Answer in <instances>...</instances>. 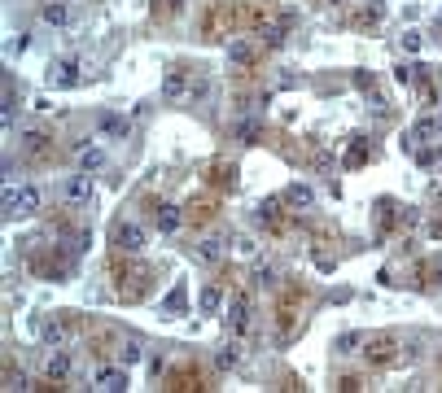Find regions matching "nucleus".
Masks as SVG:
<instances>
[{
    "instance_id": "24",
    "label": "nucleus",
    "mask_w": 442,
    "mask_h": 393,
    "mask_svg": "<svg viewBox=\"0 0 442 393\" xmlns=\"http://www.w3.org/2000/svg\"><path fill=\"white\" fill-rule=\"evenodd\" d=\"M311 201H316V193H311L306 183H289V188H284V205L289 210H306Z\"/></svg>"
},
{
    "instance_id": "38",
    "label": "nucleus",
    "mask_w": 442,
    "mask_h": 393,
    "mask_svg": "<svg viewBox=\"0 0 442 393\" xmlns=\"http://www.w3.org/2000/svg\"><path fill=\"white\" fill-rule=\"evenodd\" d=\"M403 48H407V52H416V48H421V35H411V31H407V35H403Z\"/></svg>"
},
{
    "instance_id": "2",
    "label": "nucleus",
    "mask_w": 442,
    "mask_h": 393,
    "mask_svg": "<svg viewBox=\"0 0 442 393\" xmlns=\"http://www.w3.org/2000/svg\"><path fill=\"white\" fill-rule=\"evenodd\" d=\"M153 293V267L149 262H136V254H132V262H123V254L114 258V297L118 302H145Z\"/></svg>"
},
{
    "instance_id": "33",
    "label": "nucleus",
    "mask_w": 442,
    "mask_h": 393,
    "mask_svg": "<svg viewBox=\"0 0 442 393\" xmlns=\"http://www.w3.org/2000/svg\"><path fill=\"white\" fill-rule=\"evenodd\" d=\"M241 144H263V127H258V123H245V127H241Z\"/></svg>"
},
{
    "instance_id": "26",
    "label": "nucleus",
    "mask_w": 442,
    "mask_h": 393,
    "mask_svg": "<svg viewBox=\"0 0 442 393\" xmlns=\"http://www.w3.org/2000/svg\"><path fill=\"white\" fill-rule=\"evenodd\" d=\"M162 310H167V314H184V310H189V288L175 284L171 293H167V302H162Z\"/></svg>"
},
{
    "instance_id": "30",
    "label": "nucleus",
    "mask_w": 442,
    "mask_h": 393,
    "mask_svg": "<svg viewBox=\"0 0 442 393\" xmlns=\"http://www.w3.org/2000/svg\"><path fill=\"white\" fill-rule=\"evenodd\" d=\"M44 22L48 26H62L66 22V0H48V5H44Z\"/></svg>"
},
{
    "instance_id": "10",
    "label": "nucleus",
    "mask_w": 442,
    "mask_h": 393,
    "mask_svg": "<svg viewBox=\"0 0 442 393\" xmlns=\"http://www.w3.org/2000/svg\"><path fill=\"white\" fill-rule=\"evenodd\" d=\"M237 162H232V157H211V162H206V183H211L215 193H228V188H237Z\"/></svg>"
},
{
    "instance_id": "34",
    "label": "nucleus",
    "mask_w": 442,
    "mask_h": 393,
    "mask_svg": "<svg viewBox=\"0 0 442 393\" xmlns=\"http://www.w3.org/2000/svg\"><path fill=\"white\" fill-rule=\"evenodd\" d=\"M438 157H442V149H433V144H429V149H421V153H416V162H421V166H433Z\"/></svg>"
},
{
    "instance_id": "8",
    "label": "nucleus",
    "mask_w": 442,
    "mask_h": 393,
    "mask_svg": "<svg viewBox=\"0 0 442 393\" xmlns=\"http://www.w3.org/2000/svg\"><path fill=\"white\" fill-rule=\"evenodd\" d=\"M18 149H22V157H27V162H35V166H48V162L57 157V140L48 136V131H22Z\"/></svg>"
},
{
    "instance_id": "22",
    "label": "nucleus",
    "mask_w": 442,
    "mask_h": 393,
    "mask_svg": "<svg viewBox=\"0 0 442 393\" xmlns=\"http://www.w3.org/2000/svg\"><path fill=\"white\" fill-rule=\"evenodd\" d=\"M197 306H201L206 314H219V310H223V293H219V284H201Z\"/></svg>"
},
{
    "instance_id": "32",
    "label": "nucleus",
    "mask_w": 442,
    "mask_h": 393,
    "mask_svg": "<svg viewBox=\"0 0 442 393\" xmlns=\"http://www.w3.org/2000/svg\"><path fill=\"white\" fill-rule=\"evenodd\" d=\"M101 131H106V136H127V118H118V114H101Z\"/></svg>"
},
{
    "instance_id": "16",
    "label": "nucleus",
    "mask_w": 442,
    "mask_h": 393,
    "mask_svg": "<svg viewBox=\"0 0 442 393\" xmlns=\"http://www.w3.org/2000/svg\"><path fill=\"white\" fill-rule=\"evenodd\" d=\"M215 219H219V197H193L184 205V223H193V227H206Z\"/></svg>"
},
{
    "instance_id": "6",
    "label": "nucleus",
    "mask_w": 442,
    "mask_h": 393,
    "mask_svg": "<svg viewBox=\"0 0 442 393\" xmlns=\"http://www.w3.org/2000/svg\"><path fill=\"white\" fill-rule=\"evenodd\" d=\"M162 389H171V393H193V389H215L211 380H206V372L197 363H179V367H171V372H162Z\"/></svg>"
},
{
    "instance_id": "37",
    "label": "nucleus",
    "mask_w": 442,
    "mask_h": 393,
    "mask_svg": "<svg viewBox=\"0 0 442 393\" xmlns=\"http://www.w3.org/2000/svg\"><path fill=\"white\" fill-rule=\"evenodd\" d=\"M237 249H241V254H254V249H258L254 236H237Z\"/></svg>"
},
{
    "instance_id": "11",
    "label": "nucleus",
    "mask_w": 442,
    "mask_h": 393,
    "mask_svg": "<svg viewBox=\"0 0 442 393\" xmlns=\"http://www.w3.org/2000/svg\"><path fill=\"white\" fill-rule=\"evenodd\" d=\"M258 223L272 227L276 236L289 232V227H294V219L284 215V197H263V201H258Z\"/></svg>"
},
{
    "instance_id": "12",
    "label": "nucleus",
    "mask_w": 442,
    "mask_h": 393,
    "mask_svg": "<svg viewBox=\"0 0 442 393\" xmlns=\"http://www.w3.org/2000/svg\"><path fill=\"white\" fill-rule=\"evenodd\" d=\"M44 376H48V380H57L62 389H70V376H74V358L66 354V346H57V350H48V354H44Z\"/></svg>"
},
{
    "instance_id": "9",
    "label": "nucleus",
    "mask_w": 442,
    "mask_h": 393,
    "mask_svg": "<svg viewBox=\"0 0 442 393\" xmlns=\"http://www.w3.org/2000/svg\"><path fill=\"white\" fill-rule=\"evenodd\" d=\"M201 92H206V79H197L193 70H171V74L162 79V96H167V101H189V96L197 101Z\"/></svg>"
},
{
    "instance_id": "1",
    "label": "nucleus",
    "mask_w": 442,
    "mask_h": 393,
    "mask_svg": "<svg viewBox=\"0 0 442 393\" xmlns=\"http://www.w3.org/2000/svg\"><path fill=\"white\" fill-rule=\"evenodd\" d=\"M22 258H27L31 275H40V280L62 284V275H70V249H62V241L48 245L44 236H31V241H22Z\"/></svg>"
},
{
    "instance_id": "29",
    "label": "nucleus",
    "mask_w": 442,
    "mask_h": 393,
    "mask_svg": "<svg viewBox=\"0 0 442 393\" xmlns=\"http://www.w3.org/2000/svg\"><path fill=\"white\" fill-rule=\"evenodd\" d=\"M193 254H197L201 262H219V258H223V249H219V241H197V245H193Z\"/></svg>"
},
{
    "instance_id": "27",
    "label": "nucleus",
    "mask_w": 442,
    "mask_h": 393,
    "mask_svg": "<svg viewBox=\"0 0 442 393\" xmlns=\"http://www.w3.org/2000/svg\"><path fill=\"white\" fill-rule=\"evenodd\" d=\"M363 341H368V332H342V336L333 341V350H337V354H355Z\"/></svg>"
},
{
    "instance_id": "19",
    "label": "nucleus",
    "mask_w": 442,
    "mask_h": 393,
    "mask_svg": "<svg viewBox=\"0 0 442 393\" xmlns=\"http://www.w3.org/2000/svg\"><path fill=\"white\" fill-rule=\"evenodd\" d=\"M92 385H96V389H106V393H123V389L132 385V380H127V367L118 363V367H96Z\"/></svg>"
},
{
    "instance_id": "4",
    "label": "nucleus",
    "mask_w": 442,
    "mask_h": 393,
    "mask_svg": "<svg viewBox=\"0 0 442 393\" xmlns=\"http://www.w3.org/2000/svg\"><path fill=\"white\" fill-rule=\"evenodd\" d=\"M40 205H44V197H40V188L35 183H9L5 188V215L9 219H31V215H40Z\"/></svg>"
},
{
    "instance_id": "36",
    "label": "nucleus",
    "mask_w": 442,
    "mask_h": 393,
    "mask_svg": "<svg viewBox=\"0 0 442 393\" xmlns=\"http://www.w3.org/2000/svg\"><path fill=\"white\" fill-rule=\"evenodd\" d=\"M355 88H363V92H372V88H377V79H368V74H363V70H359V74H355Z\"/></svg>"
},
{
    "instance_id": "7",
    "label": "nucleus",
    "mask_w": 442,
    "mask_h": 393,
    "mask_svg": "<svg viewBox=\"0 0 442 393\" xmlns=\"http://www.w3.org/2000/svg\"><path fill=\"white\" fill-rule=\"evenodd\" d=\"M399 350H403V336L399 332H372L368 341H363V358H368L372 367H389L399 358Z\"/></svg>"
},
{
    "instance_id": "17",
    "label": "nucleus",
    "mask_w": 442,
    "mask_h": 393,
    "mask_svg": "<svg viewBox=\"0 0 442 393\" xmlns=\"http://www.w3.org/2000/svg\"><path fill=\"white\" fill-rule=\"evenodd\" d=\"M228 66L254 74V70H258V44H254V40H232V44H228Z\"/></svg>"
},
{
    "instance_id": "25",
    "label": "nucleus",
    "mask_w": 442,
    "mask_h": 393,
    "mask_svg": "<svg viewBox=\"0 0 442 393\" xmlns=\"http://www.w3.org/2000/svg\"><path fill=\"white\" fill-rule=\"evenodd\" d=\"M114 363H123V367L140 363V341H136V336H123V341H118V350H114Z\"/></svg>"
},
{
    "instance_id": "5",
    "label": "nucleus",
    "mask_w": 442,
    "mask_h": 393,
    "mask_svg": "<svg viewBox=\"0 0 442 393\" xmlns=\"http://www.w3.org/2000/svg\"><path fill=\"white\" fill-rule=\"evenodd\" d=\"M302 297H306V288L294 280V284H284V293H280V302H276V324H280V336H284V341H289L294 328H298V306H302Z\"/></svg>"
},
{
    "instance_id": "14",
    "label": "nucleus",
    "mask_w": 442,
    "mask_h": 393,
    "mask_svg": "<svg viewBox=\"0 0 442 393\" xmlns=\"http://www.w3.org/2000/svg\"><path fill=\"white\" fill-rule=\"evenodd\" d=\"M62 197H66V205H70V210L92 205V175H88V171H84V175H70V179L62 183Z\"/></svg>"
},
{
    "instance_id": "15",
    "label": "nucleus",
    "mask_w": 442,
    "mask_h": 393,
    "mask_svg": "<svg viewBox=\"0 0 442 393\" xmlns=\"http://www.w3.org/2000/svg\"><path fill=\"white\" fill-rule=\"evenodd\" d=\"M145 249V227L140 223H118L114 227V254H127V258H132V254H140Z\"/></svg>"
},
{
    "instance_id": "35",
    "label": "nucleus",
    "mask_w": 442,
    "mask_h": 393,
    "mask_svg": "<svg viewBox=\"0 0 442 393\" xmlns=\"http://www.w3.org/2000/svg\"><path fill=\"white\" fill-rule=\"evenodd\" d=\"M337 389H342V393H355V389H363V376H342V380H337Z\"/></svg>"
},
{
    "instance_id": "28",
    "label": "nucleus",
    "mask_w": 442,
    "mask_h": 393,
    "mask_svg": "<svg viewBox=\"0 0 442 393\" xmlns=\"http://www.w3.org/2000/svg\"><path fill=\"white\" fill-rule=\"evenodd\" d=\"M101 166H106V153L84 144V149H79V171H88V175H92V171H101Z\"/></svg>"
},
{
    "instance_id": "3",
    "label": "nucleus",
    "mask_w": 442,
    "mask_h": 393,
    "mask_svg": "<svg viewBox=\"0 0 442 393\" xmlns=\"http://www.w3.org/2000/svg\"><path fill=\"white\" fill-rule=\"evenodd\" d=\"M241 31V0H211L201 9V40H223Z\"/></svg>"
},
{
    "instance_id": "13",
    "label": "nucleus",
    "mask_w": 442,
    "mask_h": 393,
    "mask_svg": "<svg viewBox=\"0 0 442 393\" xmlns=\"http://www.w3.org/2000/svg\"><path fill=\"white\" fill-rule=\"evenodd\" d=\"M48 84L53 88H74V84H84V62L79 57H62L48 66Z\"/></svg>"
},
{
    "instance_id": "18",
    "label": "nucleus",
    "mask_w": 442,
    "mask_h": 393,
    "mask_svg": "<svg viewBox=\"0 0 442 393\" xmlns=\"http://www.w3.org/2000/svg\"><path fill=\"white\" fill-rule=\"evenodd\" d=\"M223 314H228L232 332H245V328H250V314H254V306H250V293H232V297L223 302Z\"/></svg>"
},
{
    "instance_id": "20",
    "label": "nucleus",
    "mask_w": 442,
    "mask_h": 393,
    "mask_svg": "<svg viewBox=\"0 0 442 393\" xmlns=\"http://www.w3.org/2000/svg\"><path fill=\"white\" fill-rule=\"evenodd\" d=\"M153 223H158V232H175L179 223H184V210L171 205V201H158L153 205Z\"/></svg>"
},
{
    "instance_id": "31",
    "label": "nucleus",
    "mask_w": 442,
    "mask_h": 393,
    "mask_svg": "<svg viewBox=\"0 0 442 393\" xmlns=\"http://www.w3.org/2000/svg\"><path fill=\"white\" fill-rule=\"evenodd\" d=\"M254 284L258 288H276V267H272V262H258V267H254Z\"/></svg>"
},
{
    "instance_id": "21",
    "label": "nucleus",
    "mask_w": 442,
    "mask_h": 393,
    "mask_svg": "<svg viewBox=\"0 0 442 393\" xmlns=\"http://www.w3.org/2000/svg\"><path fill=\"white\" fill-rule=\"evenodd\" d=\"M368 162H372V140L355 136V140H350V149H346V166H350V171H359V166H368Z\"/></svg>"
},
{
    "instance_id": "23",
    "label": "nucleus",
    "mask_w": 442,
    "mask_h": 393,
    "mask_svg": "<svg viewBox=\"0 0 442 393\" xmlns=\"http://www.w3.org/2000/svg\"><path fill=\"white\" fill-rule=\"evenodd\" d=\"M245 358V346H241V341H228V346L215 354V367H219V372H228V367H237Z\"/></svg>"
}]
</instances>
